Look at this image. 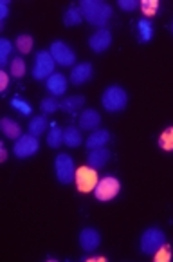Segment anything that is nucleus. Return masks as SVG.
<instances>
[{"instance_id":"nucleus-11","label":"nucleus","mask_w":173,"mask_h":262,"mask_svg":"<svg viewBox=\"0 0 173 262\" xmlns=\"http://www.w3.org/2000/svg\"><path fill=\"white\" fill-rule=\"evenodd\" d=\"M101 243L100 231L94 230V228H83L80 233V246L85 251H96L97 246Z\"/></svg>"},{"instance_id":"nucleus-27","label":"nucleus","mask_w":173,"mask_h":262,"mask_svg":"<svg viewBox=\"0 0 173 262\" xmlns=\"http://www.w3.org/2000/svg\"><path fill=\"white\" fill-rule=\"evenodd\" d=\"M11 49H13V46L9 40H6V38L0 40V66L2 67L8 63V56H9V53H11Z\"/></svg>"},{"instance_id":"nucleus-5","label":"nucleus","mask_w":173,"mask_h":262,"mask_svg":"<svg viewBox=\"0 0 173 262\" xmlns=\"http://www.w3.org/2000/svg\"><path fill=\"white\" fill-rule=\"evenodd\" d=\"M54 170H56V179L62 185H69V183H72V179H76L74 161L69 154H60L54 159Z\"/></svg>"},{"instance_id":"nucleus-6","label":"nucleus","mask_w":173,"mask_h":262,"mask_svg":"<svg viewBox=\"0 0 173 262\" xmlns=\"http://www.w3.org/2000/svg\"><path fill=\"white\" fill-rule=\"evenodd\" d=\"M40 143L36 139V136L33 134H26L22 138H18L15 141V147H13V154L20 159H26V158H31L33 154L38 152Z\"/></svg>"},{"instance_id":"nucleus-22","label":"nucleus","mask_w":173,"mask_h":262,"mask_svg":"<svg viewBox=\"0 0 173 262\" xmlns=\"http://www.w3.org/2000/svg\"><path fill=\"white\" fill-rule=\"evenodd\" d=\"M47 128V120L43 118V116H36V118H33L31 121H29V134L33 136H42L43 132H45Z\"/></svg>"},{"instance_id":"nucleus-1","label":"nucleus","mask_w":173,"mask_h":262,"mask_svg":"<svg viewBox=\"0 0 173 262\" xmlns=\"http://www.w3.org/2000/svg\"><path fill=\"white\" fill-rule=\"evenodd\" d=\"M80 8L83 11V18L89 24H92V26H97L100 29L112 16L110 4L101 2V0H83L80 4Z\"/></svg>"},{"instance_id":"nucleus-25","label":"nucleus","mask_w":173,"mask_h":262,"mask_svg":"<svg viewBox=\"0 0 173 262\" xmlns=\"http://www.w3.org/2000/svg\"><path fill=\"white\" fill-rule=\"evenodd\" d=\"M159 147L164 150H173V127L166 128L159 138Z\"/></svg>"},{"instance_id":"nucleus-12","label":"nucleus","mask_w":173,"mask_h":262,"mask_svg":"<svg viewBox=\"0 0 173 262\" xmlns=\"http://www.w3.org/2000/svg\"><path fill=\"white\" fill-rule=\"evenodd\" d=\"M110 161V150L107 147H100V148H92L87 156V165L90 168H101L107 163Z\"/></svg>"},{"instance_id":"nucleus-23","label":"nucleus","mask_w":173,"mask_h":262,"mask_svg":"<svg viewBox=\"0 0 173 262\" xmlns=\"http://www.w3.org/2000/svg\"><path fill=\"white\" fill-rule=\"evenodd\" d=\"M15 46H16V49H18L22 54L31 53V49H33V38L29 35H20V36H16Z\"/></svg>"},{"instance_id":"nucleus-14","label":"nucleus","mask_w":173,"mask_h":262,"mask_svg":"<svg viewBox=\"0 0 173 262\" xmlns=\"http://www.w3.org/2000/svg\"><path fill=\"white\" fill-rule=\"evenodd\" d=\"M45 87L53 96H62V94H65V91H67V78L60 73H54L47 78Z\"/></svg>"},{"instance_id":"nucleus-21","label":"nucleus","mask_w":173,"mask_h":262,"mask_svg":"<svg viewBox=\"0 0 173 262\" xmlns=\"http://www.w3.org/2000/svg\"><path fill=\"white\" fill-rule=\"evenodd\" d=\"M63 143V130L58 125H53V128L47 134V145L51 148H58Z\"/></svg>"},{"instance_id":"nucleus-26","label":"nucleus","mask_w":173,"mask_h":262,"mask_svg":"<svg viewBox=\"0 0 173 262\" xmlns=\"http://www.w3.org/2000/svg\"><path fill=\"white\" fill-rule=\"evenodd\" d=\"M9 71H11V74L15 78H22L26 74V62H23L22 58H15L11 66H9Z\"/></svg>"},{"instance_id":"nucleus-3","label":"nucleus","mask_w":173,"mask_h":262,"mask_svg":"<svg viewBox=\"0 0 173 262\" xmlns=\"http://www.w3.org/2000/svg\"><path fill=\"white\" fill-rule=\"evenodd\" d=\"M166 244V235L164 231L159 228H148L144 230L141 237V251L146 255H155V251H159Z\"/></svg>"},{"instance_id":"nucleus-36","label":"nucleus","mask_w":173,"mask_h":262,"mask_svg":"<svg viewBox=\"0 0 173 262\" xmlns=\"http://www.w3.org/2000/svg\"><path fill=\"white\" fill-rule=\"evenodd\" d=\"M171 31H173V26H171Z\"/></svg>"},{"instance_id":"nucleus-32","label":"nucleus","mask_w":173,"mask_h":262,"mask_svg":"<svg viewBox=\"0 0 173 262\" xmlns=\"http://www.w3.org/2000/svg\"><path fill=\"white\" fill-rule=\"evenodd\" d=\"M119 8L123 11H134L139 8V2L137 0H119Z\"/></svg>"},{"instance_id":"nucleus-18","label":"nucleus","mask_w":173,"mask_h":262,"mask_svg":"<svg viewBox=\"0 0 173 262\" xmlns=\"http://www.w3.org/2000/svg\"><path fill=\"white\" fill-rule=\"evenodd\" d=\"M83 138H81V132L76 127H69L63 130V143H65L69 148H76L81 145Z\"/></svg>"},{"instance_id":"nucleus-31","label":"nucleus","mask_w":173,"mask_h":262,"mask_svg":"<svg viewBox=\"0 0 173 262\" xmlns=\"http://www.w3.org/2000/svg\"><path fill=\"white\" fill-rule=\"evenodd\" d=\"M171 258V251L168 246H162L159 251H155V260L157 262H168Z\"/></svg>"},{"instance_id":"nucleus-17","label":"nucleus","mask_w":173,"mask_h":262,"mask_svg":"<svg viewBox=\"0 0 173 262\" xmlns=\"http://www.w3.org/2000/svg\"><path fill=\"white\" fill-rule=\"evenodd\" d=\"M0 128H2V132H4L6 138H9V139H18V138H22V132H20V125L15 123V121H13L11 118H2V120H0Z\"/></svg>"},{"instance_id":"nucleus-16","label":"nucleus","mask_w":173,"mask_h":262,"mask_svg":"<svg viewBox=\"0 0 173 262\" xmlns=\"http://www.w3.org/2000/svg\"><path fill=\"white\" fill-rule=\"evenodd\" d=\"M108 141H110V132L103 130V128H96V130H94L92 134L87 138V148H89V150H92V148L105 147Z\"/></svg>"},{"instance_id":"nucleus-4","label":"nucleus","mask_w":173,"mask_h":262,"mask_svg":"<svg viewBox=\"0 0 173 262\" xmlns=\"http://www.w3.org/2000/svg\"><path fill=\"white\" fill-rule=\"evenodd\" d=\"M54 62L51 51H40L35 58V66H33V76L36 80H47L51 74H54Z\"/></svg>"},{"instance_id":"nucleus-24","label":"nucleus","mask_w":173,"mask_h":262,"mask_svg":"<svg viewBox=\"0 0 173 262\" xmlns=\"http://www.w3.org/2000/svg\"><path fill=\"white\" fill-rule=\"evenodd\" d=\"M139 35H141L142 42H150L152 40V36H154V27H152V24L148 22V20L142 18L141 22H139Z\"/></svg>"},{"instance_id":"nucleus-9","label":"nucleus","mask_w":173,"mask_h":262,"mask_svg":"<svg viewBox=\"0 0 173 262\" xmlns=\"http://www.w3.org/2000/svg\"><path fill=\"white\" fill-rule=\"evenodd\" d=\"M97 185V173L96 168L90 166H81L76 172V186L80 192H90Z\"/></svg>"},{"instance_id":"nucleus-33","label":"nucleus","mask_w":173,"mask_h":262,"mask_svg":"<svg viewBox=\"0 0 173 262\" xmlns=\"http://www.w3.org/2000/svg\"><path fill=\"white\" fill-rule=\"evenodd\" d=\"M8 83H9L8 74H6L4 71H0V89H2V93H4V91L8 89Z\"/></svg>"},{"instance_id":"nucleus-30","label":"nucleus","mask_w":173,"mask_h":262,"mask_svg":"<svg viewBox=\"0 0 173 262\" xmlns=\"http://www.w3.org/2000/svg\"><path fill=\"white\" fill-rule=\"evenodd\" d=\"M11 105H13V108H16V111H20V112H22V114H26V116L31 114V105L27 103V101L20 100V98H13Z\"/></svg>"},{"instance_id":"nucleus-20","label":"nucleus","mask_w":173,"mask_h":262,"mask_svg":"<svg viewBox=\"0 0 173 262\" xmlns=\"http://www.w3.org/2000/svg\"><path fill=\"white\" fill-rule=\"evenodd\" d=\"M83 103H85V98L83 96H70V98H67V100L63 101L60 108H62L63 112L74 114V112L80 111V108L83 107Z\"/></svg>"},{"instance_id":"nucleus-28","label":"nucleus","mask_w":173,"mask_h":262,"mask_svg":"<svg viewBox=\"0 0 173 262\" xmlns=\"http://www.w3.org/2000/svg\"><path fill=\"white\" fill-rule=\"evenodd\" d=\"M40 107H42V111L45 112V114H53V112H56L58 108L62 107V103H58L54 98H45V100L42 101V105H40Z\"/></svg>"},{"instance_id":"nucleus-2","label":"nucleus","mask_w":173,"mask_h":262,"mask_svg":"<svg viewBox=\"0 0 173 262\" xmlns=\"http://www.w3.org/2000/svg\"><path fill=\"white\" fill-rule=\"evenodd\" d=\"M101 103H103V108L108 112H119L127 107L128 103V94L123 87L119 85H110L107 87L101 96Z\"/></svg>"},{"instance_id":"nucleus-35","label":"nucleus","mask_w":173,"mask_h":262,"mask_svg":"<svg viewBox=\"0 0 173 262\" xmlns=\"http://www.w3.org/2000/svg\"><path fill=\"white\" fill-rule=\"evenodd\" d=\"M6 159H8V152H6V148L2 147V145H0V161L4 163Z\"/></svg>"},{"instance_id":"nucleus-15","label":"nucleus","mask_w":173,"mask_h":262,"mask_svg":"<svg viewBox=\"0 0 173 262\" xmlns=\"http://www.w3.org/2000/svg\"><path fill=\"white\" fill-rule=\"evenodd\" d=\"M101 123V116L94 108H87L80 116V128L81 130H96Z\"/></svg>"},{"instance_id":"nucleus-34","label":"nucleus","mask_w":173,"mask_h":262,"mask_svg":"<svg viewBox=\"0 0 173 262\" xmlns=\"http://www.w3.org/2000/svg\"><path fill=\"white\" fill-rule=\"evenodd\" d=\"M8 13H9V6L4 0V2H0V20H4L8 16Z\"/></svg>"},{"instance_id":"nucleus-10","label":"nucleus","mask_w":173,"mask_h":262,"mask_svg":"<svg viewBox=\"0 0 173 262\" xmlns=\"http://www.w3.org/2000/svg\"><path fill=\"white\" fill-rule=\"evenodd\" d=\"M89 46L94 53H105L112 46V33L108 29H105V27H101L100 31H96L89 38Z\"/></svg>"},{"instance_id":"nucleus-13","label":"nucleus","mask_w":173,"mask_h":262,"mask_svg":"<svg viewBox=\"0 0 173 262\" xmlns=\"http://www.w3.org/2000/svg\"><path fill=\"white\" fill-rule=\"evenodd\" d=\"M94 74V69L90 63H78L76 67H72V73H70V81L74 85H83L92 78Z\"/></svg>"},{"instance_id":"nucleus-19","label":"nucleus","mask_w":173,"mask_h":262,"mask_svg":"<svg viewBox=\"0 0 173 262\" xmlns=\"http://www.w3.org/2000/svg\"><path fill=\"white\" fill-rule=\"evenodd\" d=\"M83 22V11L81 8H69L63 16V24L67 27H72V26H78V24Z\"/></svg>"},{"instance_id":"nucleus-29","label":"nucleus","mask_w":173,"mask_h":262,"mask_svg":"<svg viewBox=\"0 0 173 262\" xmlns=\"http://www.w3.org/2000/svg\"><path fill=\"white\" fill-rule=\"evenodd\" d=\"M159 9V2L157 0H144L142 2V13L146 16H154Z\"/></svg>"},{"instance_id":"nucleus-8","label":"nucleus","mask_w":173,"mask_h":262,"mask_svg":"<svg viewBox=\"0 0 173 262\" xmlns=\"http://www.w3.org/2000/svg\"><path fill=\"white\" fill-rule=\"evenodd\" d=\"M119 188L121 185L115 178H103L101 181H97L94 192H96V197L100 201H110L119 193Z\"/></svg>"},{"instance_id":"nucleus-7","label":"nucleus","mask_w":173,"mask_h":262,"mask_svg":"<svg viewBox=\"0 0 173 262\" xmlns=\"http://www.w3.org/2000/svg\"><path fill=\"white\" fill-rule=\"evenodd\" d=\"M51 54H53L54 62H56L58 66L69 67L76 62V54H74V51L70 49L65 42H62V40L53 42V46H51Z\"/></svg>"}]
</instances>
